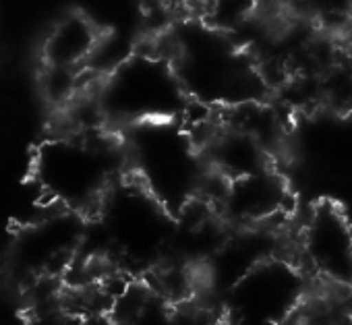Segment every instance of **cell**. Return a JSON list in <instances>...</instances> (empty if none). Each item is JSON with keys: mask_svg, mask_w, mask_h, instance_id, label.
I'll list each match as a JSON object with an SVG mask.
<instances>
[{"mask_svg": "<svg viewBox=\"0 0 352 325\" xmlns=\"http://www.w3.org/2000/svg\"><path fill=\"white\" fill-rule=\"evenodd\" d=\"M112 253L133 265H155L170 251L176 220L141 185H120L110 189L100 208Z\"/></svg>", "mask_w": 352, "mask_h": 325, "instance_id": "1", "label": "cell"}, {"mask_svg": "<svg viewBox=\"0 0 352 325\" xmlns=\"http://www.w3.org/2000/svg\"><path fill=\"white\" fill-rule=\"evenodd\" d=\"M302 296V278L290 263L267 259L232 288V306L239 323L286 319Z\"/></svg>", "mask_w": 352, "mask_h": 325, "instance_id": "2", "label": "cell"}, {"mask_svg": "<svg viewBox=\"0 0 352 325\" xmlns=\"http://www.w3.org/2000/svg\"><path fill=\"white\" fill-rule=\"evenodd\" d=\"M302 253L323 278L352 286V224L331 201L317 203L307 220Z\"/></svg>", "mask_w": 352, "mask_h": 325, "instance_id": "3", "label": "cell"}, {"mask_svg": "<svg viewBox=\"0 0 352 325\" xmlns=\"http://www.w3.org/2000/svg\"><path fill=\"white\" fill-rule=\"evenodd\" d=\"M290 199L286 181L274 170L232 181L220 205V216L241 228L270 224L276 216L284 214Z\"/></svg>", "mask_w": 352, "mask_h": 325, "instance_id": "4", "label": "cell"}, {"mask_svg": "<svg viewBox=\"0 0 352 325\" xmlns=\"http://www.w3.org/2000/svg\"><path fill=\"white\" fill-rule=\"evenodd\" d=\"M204 155L208 166L230 183L272 168V155L261 143L226 124H222L214 139L206 145Z\"/></svg>", "mask_w": 352, "mask_h": 325, "instance_id": "5", "label": "cell"}, {"mask_svg": "<svg viewBox=\"0 0 352 325\" xmlns=\"http://www.w3.org/2000/svg\"><path fill=\"white\" fill-rule=\"evenodd\" d=\"M102 30L96 21L83 13H69L52 25L44 38V65L46 67H67L85 69Z\"/></svg>", "mask_w": 352, "mask_h": 325, "instance_id": "6", "label": "cell"}, {"mask_svg": "<svg viewBox=\"0 0 352 325\" xmlns=\"http://www.w3.org/2000/svg\"><path fill=\"white\" fill-rule=\"evenodd\" d=\"M40 89L46 104L65 110L79 93H83V69L44 65L40 75Z\"/></svg>", "mask_w": 352, "mask_h": 325, "instance_id": "7", "label": "cell"}, {"mask_svg": "<svg viewBox=\"0 0 352 325\" xmlns=\"http://www.w3.org/2000/svg\"><path fill=\"white\" fill-rule=\"evenodd\" d=\"M321 104L338 114L352 112V67L338 63L321 75Z\"/></svg>", "mask_w": 352, "mask_h": 325, "instance_id": "8", "label": "cell"}, {"mask_svg": "<svg viewBox=\"0 0 352 325\" xmlns=\"http://www.w3.org/2000/svg\"><path fill=\"white\" fill-rule=\"evenodd\" d=\"M126 325H174V315L170 313L168 302L153 292V296L145 304V309Z\"/></svg>", "mask_w": 352, "mask_h": 325, "instance_id": "9", "label": "cell"}]
</instances>
